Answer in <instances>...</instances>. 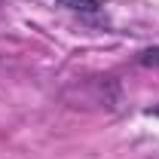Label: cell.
<instances>
[{"label":"cell","mask_w":159,"mask_h":159,"mask_svg":"<svg viewBox=\"0 0 159 159\" xmlns=\"http://www.w3.org/2000/svg\"><path fill=\"white\" fill-rule=\"evenodd\" d=\"M58 6H64L67 12L80 16L83 21H92V25H104L107 16H104V6L98 0H58Z\"/></svg>","instance_id":"1"},{"label":"cell","mask_w":159,"mask_h":159,"mask_svg":"<svg viewBox=\"0 0 159 159\" xmlns=\"http://www.w3.org/2000/svg\"><path fill=\"white\" fill-rule=\"evenodd\" d=\"M141 64H153V67H159V49H147V52H141Z\"/></svg>","instance_id":"2"}]
</instances>
